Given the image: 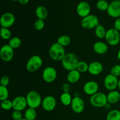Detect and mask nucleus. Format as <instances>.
Listing matches in <instances>:
<instances>
[{
  "label": "nucleus",
  "instance_id": "37998d69",
  "mask_svg": "<svg viewBox=\"0 0 120 120\" xmlns=\"http://www.w3.org/2000/svg\"><path fill=\"white\" fill-rule=\"evenodd\" d=\"M118 88L120 90V79L118 81Z\"/></svg>",
  "mask_w": 120,
  "mask_h": 120
},
{
  "label": "nucleus",
  "instance_id": "9b49d317",
  "mask_svg": "<svg viewBox=\"0 0 120 120\" xmlns=\"http://www.w3.org/2000/svg\"><path fill=\"white\" fill-rule=\"evenodd\" d=\"M107 12L110 17L116 19L120 18V0H114L109 4Z\"/></svg>",
  "mask_w": 120,
  "mask_h": 120
},
{
  "label": "nucleus",
  "instance_id": "20e7f679",
  "mask_svg": "<svg viewBox=\"0 0 120 120\" xmlns=\"http://www.w3.org/2000/svg\"><path fill=\"white\" fill-rule=\"evenodd\" d=\"M43 60L38 55H34L29 58L26 64V69L29 72H35L42 67Z\"/></svg>",
  "mask_w": 120,
  "mask_h": 120
},
{
  "label": "nucleus",
  "instance_id": "393cba45",
  "mask_svg": "<svg viewBox=\"0 0 120 120\" xmlns=\"http://www.w3.org/2000/svg\"><path fill=\"white\" fill-rule=\"evenodd\" d=\"M24 116L25 118L28 120H35L37 116L36 109L28 107V109H27L25 112Z\"/></svg>",
  "mask_w": 120,
  "mask_h": 120
},
{
  "label": "nucleus",
  "instance_id": "f704fd0d",
  "mask_svg": "<svg viewBox=\"0 0 120 120\" xmlns=\"http://www.w3.org/2000/svg\"><path fill=\"white\" fill-rule=\"evenodd\" d=\"M110 73L116 77L120 76V64H115L111 68Z\"/></svg>",
  "mask_w": 120,
  "mask_h": 120
},
{
  "label": "nucleus",
  "instance_id": "412c9836",
  "mask_svg": "<svg viewBox=\"0 0 120 120\" xmlns=\"http://www.w3.org/2000/svg\"><path fill=\"white\" fill-rule=\"evenodd\" d=\"M108 103L111 104H114L120 100V93L117 90L111 91L107 95Z\"/></svg>",
  "mask_w": 120,
  "mask_h": 120
},
{
  "label": "nucleus",
  "instance_id": "5701e85b",
  "mask_svg": "<svg viewBox=\"0 0 120 120\" xmlns=\"http://www.w3.org/2000/svg\"><path fill=\"white\" fill-rule=\"evenodd\" d=\"M72 100L73 98L71 97V94L69 93L63 92L60 96L61 103L65 106H69V105H71Z\"/></svg>",
  "mask_w": 120,
  "mask_h": 120
},
{
  "label": "nucleus",
  "instance_id": "4c0bfd02",
  "mask_svg": "<svg viewBox=\"0 0 120 120\" xmlns=\"http://www.w3.org/2000/svg\"><path fill=\"white\" fill-rule=\"evenodd\" d=\"M70 89V85L68 83H64L62 85V90L64 93H69Z\"/></svg>",
  "mask_w": 120,
  "mask_h": 120
},
{
  "label": "nucleus",
  "instance_id": "c9c22d12",
  "mask_svg": "<svg viewBox=\"0 0 120 120\" xmlns=\"http://www.w3.org/2000/svg\"><path fill=\"white\" fill-rule=\"evenodd\" d=\"M11 117L13 120H21L23 118L21 111H16V110H14V111L12 112Z\"/></svg>",
  "mask_w": 120,
  "mask_h": 120
},
{
  "label": "nucleus",
  "instance_id": "f03ea898",
  "mask_svg": "<svg viewBox=\"0 0 120 120\" xmlns=\"http://www.w3.org/2000/svg\"><path fill=\"white\" fill-rule=\"evenodd\" d=\"M79 62L78 57L73 53H68L62 60V64L65 70L70 71L76 69L78 63Z\"/></svg>",
  "mask_w": 120,
  "mask_h": 120
},
{
  "label": "nucleus",
  "instance_id": "473e14b6",
  "mask_svg": "<svg viewBox=\"0 0 120 120\" xmlns=\"http://www.w3.org/2000/svg\"><path fill=\"white\" fill-rule=\"evenodd\" d=\"M1 106L3 110H10L12 109V101L7 99L5 100L1 101Z\"/></svg>",
  "mask_w": 120,
  "mask_h": 120
},
{
  "label": "nucleus",
  "instance_id": "58836bf2",
  "mask_svg": "<svg viewBox=\"0 0 120 120\" xmlns=\"http://www.w3.org/2000/svg\"><path fill=\"white\" fill-rule=\"evenodd\" d=\"M114 26L116 29H117L118 31H120V18L116 19L114 23Z\"/></svg>",
  "mask_w": 120,
  "mask_h": 120
},
{
  "label": "nucleus",
  "instance_id": "1a4fd4ad",
  "mask_svg": "<svg viewBox=\"0 0 120 120\" xmlns=\"http://www.w3.org/2000/svg\"><path fill=\"white\" fill-rule=\"evenodd\" d=\"M14 56V49L9 45H4L2 46L0 50V57L2 61L9 62L12 60Z\"/></svg>",
  "mask_w": 120,
  "mask_h": 120
},
{
  "label": "nucleus",
  "instance_id": "a18cd8bd",
  "mask_svg": "<svg viewBox=\"0 0 120 120\" xmlns=\"http://www.w3.org/2000/svg\"><path fill=\"white\" fill-rule=\"evenodd\" d=\"M26 120V118H22V120Z\"/></svg>",
  "mask_w": 120,
  "mask_h": 120
},
{
  "label": "nucleus",
  "instance_id": "c85d7f7f",
  "mask_svg": "<svg viewBox=\"0 0 120 120\" xmlns=\"http://www.w3.org/2000/svg\"><path fill=\"white\" fill-rule=\"evenodd\" d=\"M109 6V4L105 0H98L96 3V8L101 11H107Z\"/></svg>",
  "mask_w": 120,
  "mask_h": 120
},
{
  "label": "nucleus",
  "instance_id": "ddd939ff",
  "mask_svg": "<svg viewBox=\"0 0 120 120\" xmlns=\"http://www.w3.org/2000/svg\"><path fill=\"white\" fill-rule=\"evenodd\" d=\"M71 107L73 111L77 114L82 113L85 108V103L84 100L80 96L73 98L71 103Z\"/></svg>",
  "mask_w": 120,
  "mask_h": 120
},
{
  "label": "nucleus",
  "instance_id": "6e6552de",
  "mask_svg": "<svg viewBox=\"0 0 120 120\" xmlns=\"http://www.w3.org/2000/svg\"><path fill=\"white\" fill-rule=\"evenodd\" d=\"M118 81L119 80L118 79V77L111 75V73L109 74L104 78V87L106 90L110 91L116 90V89L118 87Z\"/></svg>",
  "mask_w": 120,
  "mask_h": 120
},
{
  "label": "nucleus",
  "instance_id": "39448f33",
  "mask_svg": "<svg viewBox=\"0 0 120 120\" xmlns=\"http://www.w3.org/2000/svg\"><path fill=\"white\" fill-rule=\"evenodd\" d=\"M90 104L94 107H103L108 103L107 95L103 93L97 92L90 97Z\"/></svg>",
  "mask_w": 120,
  "mask_h": 120
},
{
  "label": "nucleus",
  "instance_id": "2eb2a0df",
  "mask_svg": "<svg viewBox=\"0 0 120 120\" xmlns=\"http://www.w3.org/2000/svg\"><path fill=\"white\" fill-rule=\"evenodd\" d=\"M42 106L46 111H52L56 107V100L53 96H48L42 100Z\"/></svg>",
  "mask_w": 120,
  "mask_h": 120
},
{
  "label": "nucleus",
  "instance_id": "6ab92c4d",
  "mask_svg": "<svg viewBox=\"0 0 120 120\" xmlns=\"http://www.w3.org/2000/svg\"><path fill=\"white\" fill-rule=\"evenodd\" d=\"M93 50L98 55H104L107 52L109 47L105 42L98 41L96 42L93 45Z\"/></svg>",
  "mask_w": 120,
  "mask_h": 120
},
{
  "label": "nucleus",
  "instance_id": "4468645a",
  "mask_svg": "<svg viewBox=\"0 0 120 120\" xmlns=\"http://www.w3.org/2000/svg\"><path fill=\"white\" fill-rule=\"evenodd\" d=\"M28 106L26 98L23 96H18L12 100V109L16 111H22Z\"/></svg>",
  "mask_w": 120,
  "mask_h": 120
},
{
  "label": "nucleus",
  "instance_id": "423d86ee",
  "mask_svg": "<svg viewBox=\"0 0 120 120\" xmlns=\"http://www.w3.org/2000/svg\"><path fill=\"white\" fill-rule=\"evenodd\" d=\"M105 41L110 45L115 46L120 43V33L115 28H111L107 30L105 37Z\"/></svg>",
  "mask_w": 120,
  "mask_h": 120
},
{
  "label": "nucleus",
  "instance_id": "79ce46f5",
  "mask_svg": "<svg viewBox=\"0 0 120 120\" xmlns=\"http://www.w3.org/2000/svg\"><path fill=\"white\" fill-rule=\"evenodd\" d=\"M117 58L119 60H120V49L118 50V53H117Z\"/></svg>",
  "mask_w": 120,
  "mask_h": 120
},
{
  "label": "nucleus",
  "instance_id": "7c9ffc66",
  "mask_svg": "<svg viewBox=\"0 0 120 120\" xmlns=\"http://www.w3.org/2000/svg\"><path fill=\"white\" fill-rule=\"evenodd\" d=\"M0 34H1V38L3 39L9 40L11 38V32L9 28H1Z\"/></svg>",
  "mask_w": 120,
  "mask_h": 120
},
{
  "label": "nucleus",
  "instance_id": "72a5a7b5",
  "mask_svg": "<svg viewBox=\"0 0 120 120\" xmlns=\"http://www.w3.org/2000/svg\"><path fill=\"white\" fill-rule=\"evenodd\" d=\"M34 27L37 30H41L44 28L45 22L44 20L37 19L34 22Z\"/></svg>",
  "mask_w": 120,
  "mask_h": 120
},
{
  "label": "nucleus",
  "instance_id": "e433bc0d",
  "mask_svg": "<svg viewBox=\"0 0 120 120\" xmlns=\"http://www.w3.org/2000/svg\"><path fill=\"white\" fill-rule=\"evenodd\" d=\"M0 83H1V86H2L7 87L9 83V77H8V76H2V77H1Z\"/></svg>",
  "mask_w": 120,
  "mask_h": 120
},
{
  "label": "nucleus",
  "instance_id": "c756f323",
  "mask_svg": "<svg viewBox=\"0 0 120 120\" xmlns=\"http://www.w3.org/2000/svg\"><path fill=\"white\" fill-rule=\"evenodd\" d=\"M89 66L87 62L84 61H79L77 66V69L80 73H85L86 71H88L89 70Z\"/></svg>",
  "mask_w": 120,
  "mask_h": 120
},
{
  "label": "nucleus",
  "instance_id": "c03bdc74",
  "mask_svg": "<svg viewBox=\"0 0 120 120\" xmlns=\"http://www.w3.org/2000/svg\"><path fill=\"white\" fill-rule=\"evenodd\" d=\"M12 1H15V2H16V1H18V0H12Z\"/></svg>",
  "mask_w": 120,
  "mask_h": 120
},
{
  "label": "nucleus",
  "instance_id": "dca6fc26",
  "mask_svg": "<svg viewBox=\"0 0 120 120\" xmlns=\"http://www.w3.org/2000/svg\"><path fill=\"white\" fill-rule=\"evenodd\" d=\"M76 11L79 16L83 18L90 15L91 12V7L88 2L86 1H82L77 5Z\"/></svg>",
  "mask_w": 120,
  "mask_h": 120
},
{
  "label": "nucleus",
  "instance_id": "ea45409f",
  "mask_svg": "<svg viewBox=\"0 0 120 120\" xmlns=\"http://www.w3.org/2000/svg\"><path fill=\"white\" fill-rule=\"evenodd\" d=\"M18 2L21 5H26L29 2V0H18Z\"/></svg>",
  "mask_w": 120,
  "mask_h": 120
},
{
  "label": "nucleus",
  "instance_id": "9d476101",
  "mask_svg": "<svg viewBox=\"0 0 120 120\" xmlns=\"http://www.w3.org/2000/svg\"><path fill=\"white\" fill-rule=\"evenodd\" d=\"M57 71L53 67H47L42 72V78L43 80L48 83L53 82L57 78Z\"/></svg>",
  "mask_w": 120,
  "mask_h": 120
},
{
  "label": "nucleus",
  "instance_id": "aec40b11",
  "mask_svg": "<svg viewBox=\"0 0 120 120\" xmlns=\"http://www.w3.org/2000/svg\"><path fill=\"white\" fill-rule=\"evenodd\" d=\"M80 77L81 73H80L77 69H75L69 71V73L67 76V80L70 84H75L79 82L80 79Z\"/></svg>",
  "mask_w": 120,
  "mask_h": 120
},
{
  "label": "nucleus",
  "instance_id": "b1692460",
  "mask_svg": "<svg viewBox=\"0 0 120 120\" xmlns=\"http://www.w3.org/2000/svg\"><path fill=\"white\" fill-rule=\"evenodd\" d=\"M107 30L104 26L99 24L95 28V35L98 39L105 38Z\"/></svg>",
  "mask_w": 120,
  "mask_h": 120
},
{
  "label": "nucleus",
  "instance_id": "f8f14e48",
  "mask_svg": "<svg viewBox=\"0 0 120 120\" xmlns=\"http://www.w3.org/2000/svg\"><path fill=\"white\" fill-rule=\"evenodd\" d=\"M15 17L12 13L5 12L3 14L0 19V24L2 28H9L14 24Z\"/></svg>",
  "mask_w": 120,
  "mask_h": 120
},
{
  "label": "nucleus",
  "instance_id": "4be33fe9",
  "mask_svg": "<svg viewBox=\"0 0 120 120\" xmlns=\"http://www.w3.org/2000/svg\"><path fill=\"white\" fill-rule=\"evenodd\" d=\"M35 14L38 19L45 20L48 16V11L43 6H39L35 9Z\"/></svg>",
  "mask_w": 120,
  "mask_h": 120
},
{
  "label": "nucleus",
  "instance_id": "a211bd4d",
  "mask_svg": "<svg viewBox=\"0 0 120 120\" xmlns=\"http://www.w3.org/2000/svg\"><path fill=\"white\" fill-rule=\"evenodd\" d=\"M103 70L104 67L102 63L98 61H94L89 64L88 71L93 76H97L101 73Z\"/></svg>",
  "mask_w": 120,
  "mask_h": 120
},
{
  "label": "nucleus",
  "instance_id": "49530a36",
  "mask_svg": "<svg viewBox=\"0 0 120 120\" xmlns=\"http://www.w3.org/2000/svg\"></svg>",
  "mask_w": 120,
  "mask_h": 120
},
{
  "label": "nucleus",
  "instance_id": "f3484780",
  "mask_svg": "<svg viewBox=\"0 0 120 120\" xmlns=\"http://www.w3.org/2000/svg\"><path fill=\"white\" fill-rule=\"evenodd\" d=\"M99 86L95 81H89L86 82L83 86V91L84 93L89 96H93L98 92Z\"/></svg>",
  "mask_w": 120,
  "mask_h": 120
},
{
  "label": "nucleus",
  "instance_id": "2f4dec72",
  "mask_svg": "<svg viewBox=\"0 0 120 120\" xmlns=\"http://www.w3.org/2000/svg\"><path fill=\"white\" fill-rule=\"evenodd\" d=\"M9 97V91L7 87L0 86V100L3 101L8 99Z\"/></svg>",
  "mask_w": 120,
  "mask_h": 120
},
{
  "label": "nucleus",
  "instance_id": "0eeeda50",
  "mask_svg": "<svg viewBox=\"0 0 120 120\" xmlns=\"http://www.w3.org/2000/svg\"><path fill=\"white\" fill-rule=\"evenodd\" d=\"M99 24L98 17L93 14H90L88 16L83 18L81 21V25L86 29H95Z\"/></svg>",
  "mask_w": 120,
  "mask_h": 120
},
{
  "label": "nucleus",
  "instance_id": "a878e982",
  "mask_svg": "<svg viewBox=\"0 0 120 120\" xmlns=\"http://www.w3.org/2000/svg\"><path fill=\"white\" fill-rule=\"evenodd\" d=\"M57 43L60 45L61 46L64 47L68 46L71 43V39L68 35H62V36H59L57 40Z\"/></svg>",
  "mask_w": 120,
  "mask_h": 120
},
{
  "label": "nucleus",
  "instance_id": "7ed1b4c3",
  "mask_svg": "<svg viewBox=\"0 0 120 120\" xmlns=\"http://www.w3.org/2000/svg\"><path fill=\"white\" fill-rule=\"evenodd\" d=\"M28 106L30 108L36 109L42 105V100L41 95L36 91H30L26 96Z\"/></svg>",
  "mask_w": 120,
  "mask_h": 120
},
{
  "label": "nucleus",
  "instance_id": "cd10ccee",
  "mask_svg": "<svg viewBox=\"0 0 120 120\" xmlns=\"http://www.w3.org/2000/svg\"><path fill=\"white\" fill-rule=\"evenodd\" d=\"M21 39L19 38L18 37H13L12 38H11L9 40V42H8V45L11 47L12 49H17L19 47H20V46L21 45Z\"/></svg>",
  "mask_w": 120,
  "mask_h": 120
},
{
  "label": "nucleus",
  "instance_id": "a19ab883",
  "mask_svg": "<svg viewBox=\"0 0 120 120\" xmlns=\"http://www.w3.org/2000/svg\"><path fill=\"white\" fill-rule=\"evenodd\" d=\"M110 106H111V104L109 103H107L106 104H105V105L104 106V107H105L106 109H109L110 108Z\"/></svg>",
  "mask_w": 120,
  "mask_h": 120
},
{
  "label": "nucleus",
  "instance_id": "bb28decb",
  "mask_svg": "<svg viewBox=\"0 0 120 120\" xmlns=\"http://www.w3.org/2000/svg\"><path fill=\"white\" fill-rule=\"evenodd\" d=\"M106 120H120V111L118 110H112L108 113Z\"/></svg>",
  "mask_w": 120,
  "mask_h": 120
},
{
  "label": "nucleus",
  "instance_id": "f257e3e1",
  "mask_svg": "<svg viewBox=\"0 0 120 120\" xmlns=\"http://www.w3.org/2000/svg\"><path fill=\"white\" fill-rule=\"evenodd\" d=\"M64 48L57 42L53 43L49 50V55L50 58L56 62H60L63 60L66 55Z\"/></svg>",
  "mask_w": 120,
  "mask_h": 120
}]
</instances>
